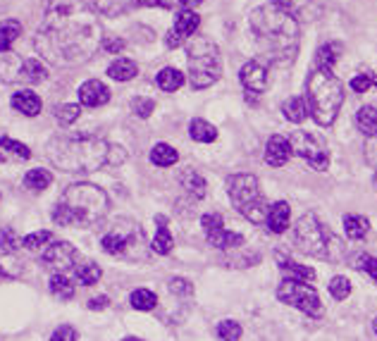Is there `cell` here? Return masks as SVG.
I'll list each match as a JSON object with an SVG mask.
<instances>
[{
  "label": "cell",
  "instance_id": "53",
  "mask_svg": "<svg viewBox=\"0 0 377 341\" xmlns=\"http://www.w3.org/2000/svg\"><path fill=\"white\" fill-rule=\"evenodd\" d=\"M108 303H110L108 296H98V299L89 301V310H103V308H108Z\"/></svg>",
  "mask_w": 377,
  "mask_h": 341
},
{
  "label": "cell",
  "instance_id": "1",
  "mask_svg": "<svg viewBox=\"0 0 377 341\" xmlns=\"http://www.w3.org/2000/svg\"><path fill=\"white\" fill-rule=\"evenodd\" d=\"M103 43V29L95 10L84 0H46L33 48L58 67H75L91 60Z\"/></svg>",
  "mask_w": 377,
  "mask_h": 341
},
{
  "label": "cell",
  "instance_id": "48",
  "mask_svg": "<svg viewBox=\"0 0 377 341\" xmlns=\"http://www.w3.org/2000/svg\"><path fill=\"white\" fill-rule=\"evenodd\" d=\"M170 292L177 294V296H191L194 294V284L184 277H172L170 279Z\"/></svg>",
  "mask_w": 377,
  "mask_h": 341
},
{
  "label": "cell",
  "instance_id": "2",
  "mask_svg": "<svg viewBox=\"0 0 377 341\" xmlns=\"http://www.w3.org/2000/svg\"><path fill=\"white\" fill-rule=\"evenodd\" d=\"M251 29L268 60L289 65L299 53V22L294 13L277 8L275 3L253 10Z\"/></svg>",
  "mask_w": 377,
  "mask_h": 341
},
{
  "label": "cell",
  "instance_id": "8",
  "mask_svg": "<svg viewBox=\"0 0 377 341\" xmlns=\"http://www.w3.org/2000/svg\"><path fill=\"white\" fill-rule=\"evenodd\" d=\"M100 246L108 255H129V258H144L148 246H146V237L141 227L137 222L120 220L112 232L100 239Z\"/></svg>",
  "mask_w": 377,
  "mask_h": 341
},
{
  "label": "cell",
  "instance_id": "12",
  "mask_svg": "<svg viewBox=\"0 0 377 341\" xmlns=\"http://www.w3.org/2000/svg\"><path fill=\"white\" fill-rule=\"evenodd\" d=\"M77 260V248L70 241H53L43 251L41 262L48 270H67Z\"/></svg>",
  "mask_w": 377,
  "mask_h": 341
},
{
  "label": "cell",
  "instance_id": "50",
  "mask_svg": "<svg viewBox=\"0 0 377 341\" xmlns=\"http://www.w3.org/2000/svg\"><path fill=\"white\" fill-rule=\"evenodd\" d=\"M356 267L363 272H368V275L373 277V282L377 284V258H373V255H361Z\"/></svg>",
  "mask_w": 377,
  "mask_h": 341
},
{
  "label": "cell",
  "instance_id": "44",
  "mask_svg": "<svg viewBox=\"0 0 377 341\" xmlns=\"http://www.w3.org/2000/svg\"><path fill=\"white\" fill-rule=\"evenodd\" d=\"M20 246V237L13 227H0V251L5 253H13V251Z\"/></svg>",
  "mask_w": 377,
  "mask_h": 341
},
{
  "label": "cell",
  "instance_id": "22",
  "mask_svg": "<svg viewBox=\"0 0 377 341\" xmlns=\"http://www.w3.org/2000/svg\"><path fill=\"white\" fill-rule=\"evenodd\" d=\"M208 244L215 246V248L220 251H229V248H239V246H244V237L236 232H227V229H217V232L208 234Z\"/></svg>",
  "mask_w": 377,
  "mask_h": 341
},
{
  "label": "cell",
  "instance_id": "31",
  "mask_svg": "<svg viewBox=\"0 0 377 341\" xmlns=\"http://www.w3.org/2000/svg\"><path fill=\"white\" fill-rule=\"evenodd\" d=\"M22 58L13 53H3L0 55V81L5 84H15L17 81V72H20Z\"/></svg>",
  "mask_w": 377,
  "mask_h": 341
},
{
  "label": "cell",
  "instance_id": "14",
  "mask_svg": "<svg viewBox=\"0 0 377 341\" xmlns=\"http://www.w3.org/2000/svg\"><path fill=\"white\" fill-rule=\"evenodd\" d=\"M239 79L249 93H263L268 88V67L261 60H249L241 67Z\"/></svg>",
  "mask_w": 377,
  "mask_h": 341
},
{
  "label": "cell",
  "instance_id": "34",
  "mask_svg": "<svg viewBox=\"0 0 377 341\" xmlns=\"http://www.w3.org/2000/svg\"><path fill=\"white\" fill-rule=\"evenodd\" d=\"M50 294L60 301H70L72 296H75V284H72L70 277H65L58 272V275L50 277Z\"/></svg>",
  "mask_w": 377,
  "mask_h": 341
},
{
  "label": "cell",
  "instance_id": "36",
  "mask_svg": "<svg viewBox=\"0 0 377 341\" xmlns=\"http://www.w3.org/2000/svg\"><path fill=\"white\" fill-rule=\"evenodd\" d=\"M100 275H103V272H100V267L95 265V262H84V265L75 267V277L82 287H93L100 279Z\"/></svg>",
  "mask_w": 377,
  "mask_h": 341
},
{
  "label": "cell",
  "instance_id": "37",
  "mask_svg": "<svg viewBox=\"0 0 377 341\" xmlns=\"http://www.w3.org/2000/svg\"><path fill=\"white\" fill-rule=\"evenodd\" d=\"M53 184V175L48 170H29L24 177V187L31 189V191H43Z\"/></svg>",
  "mask_w": 377,
  "mask_h": 341
},
{
  "label": "cell",
  "instance_id": "5",
  "mask_svg": "<svg viewBox=\"0 0 377 341\" xmlns=\"http://www.w3.org/2000/svg\"><path fill=\"white\" fill-rule=\"evenodd\" d=\"M308 115L318 122L320 127H330L337 120L344 103V86L339 77L332 70H318L313 67L308 77Z\"/></svg>",
  "mask_w": 377,
  "mask_h": 341
},
{
  "label": "cell",
  "instance_id": "28",
  "mask_svg": "<svg viewBox=\"0 0 377 341\" xmlns=\"http://www.w3.org/2000/svg\"><path fill=\"white\" fill-rule=\"evenodd\" d=\"M282 113H284V117H286L289 122H294V125H301V122L308 117V103H306V98H301V96L289 98V100H286V103L282 105Z\"/></svg>",
  "mask_w": 377,
  "mask_h": 341
},
{
  "label": "cell",
  "instance_id": "3",
  "mask_svg": "<svg viewBox=\"0 0 377 341\" xmlns=\"http://www.w3.org/2000/svg\"><path fill=\"white\" fill-rule=\"evenodd\" d=\"M110 153L112 146L95 134H60L50 138L46 146L50 165L77 175H89L103 165H110Z\"/></svg>",
  "mask_w": 377,
  "mask_h": 341
},
{
  "label": "cell",
  "instance_id": "46",
  "mask_svg": "<svg viewBox=\"0 0 377 341\" xmlns=\"http://www.w3.org/2000/svg\"><path fill=\"white\" fill-rule=\"evenodd\" d=\"M132 110L134 113H137L139 117H141V120H146V117H151L153 115V110H155V103L151 98H134L132 100Z\"/></svg>",
  "mask_w": 377,
  "mask_h": 341
},
{
  "label": "cell",
  "instance_id": "13",
  "mask_svg": "<svg viewBox=\"0 0 377 341\" xmlns=\"http://www.w3.org/2000/svg\"><path fill=\"white\" fill-rule=\"evenodd\" d=\"M201 24V17L194 13V10H182L174 19V26L167 33V46L170 48H177L182 46V41H187L189 36H194L196 29Z\"/></svg>",
  "mask_w": 377,
  "mask_h": 341
},
{
  "label": "cell",
  "instance_id": "43",
  "mask_svg": "<svg viewBox=\"0 0 377 341\" xmlns=\"http://www.w3.org/2000/svg\"><path fill=\"white\" fill-rule=\"evenodd\" d=\"M53 241V234L50 232H33V234H29V237H24L22 239V244H24V248H29V251H38V248H43L46 244H50Z\"/></svg>",
  "mask_w": 377,
  "mask_h": 341
},
{
  "label": "cell",
  "instance_id": "33",
  "mask_svg": "<svg viewBox=\"0 0 377 341\" xmlns=\"http://www.w3.org/2000/svg\"><path fill=\"white\" fill-rule=\"evenodd\" d=\"M189 134H191V138H194V141H199V143H213L217 138V129L206 120H194V122H191Z\"/></svg>",
  "mask_w": 377,
  "mask_h": 341
},
{
  "label": "cell",
  "instance_id": "4",
  "mask_svg": "<svg viewBox=\"0 0 377 341\" xmlns=\"http://www.w3.org/2000/svg\"><path fill=\"white\" fill-rule=\"evenodd\" d=\"M110 208L108 193L93 184H72L60 196L53 210V222L58 227H93L105 217Z\"/></svg>",
  "mask_w": 377,
  "mask_h": 341
},
{
  "label": "cell",
  "instance_id": "10",
  "mask_svg": "<svg viewBox=\"0 0 377 341\" xmlns=\"http://www.w3.org/2000/svg\"><path fill=\"white\" fill-rule=\"evenodd\" d=\"M277 299L282 301V303L306 312V315H311V317H323V312H325L323 301H320V294L306 282L282 279V284L277 287Z\"/></svg>",
  "mask_w": 377,
  "mask_h": 341
},
{
  "label": "cell",
  "instance_id": "25",
  "mask_svg": "<svg viewBox=\"0 0 377 341\" xmlns=\"http://www.w3.org/2000/svg\"><path fill=\"white\" fill-rule=\"evenodd\" d=\"M344 232L351 241H361V239L368 237L370 232V222L368 217L363 215H346L344 217Z\"/></svg>",
  "mask_w": 377,
  "mask_h": 341
},
{
  "label": "cell",
  "instance_id": "55",
  "mask_svg": "<svg viewBox=\"0 0 377 341\" xmlns=\"http://www.w3.org/2000/svg\"><path fill=\"white\" fill-rule=\"evenodd\" d=\"M373 329H375V334H377V320H375V325H373Z\"/></svg>",
  "mask_w": 377,
  "mask_h": 341
},
{
  "label": "cell",
  "instance_id": "38",
  "mask_svg": "<svg viewBox=\"0 0 377 341\" xmlns=\"http://www.w3.org/2000/svg\"><path fill=\"white\" fill-rule=\"evenodd\" d=\"M129 303H132L134 310H153L157 306V296L148 289H137L129 296Z\"/></svg>",
  "mask_w": 377,
  "mask_h": 341
},
{
  "label": "cell",
  "instance_id": "21",
  "mask_svg": "<svg viewBox=\"0 0 377 341\" xmlns=\"http://www.w3.org/2000/svg\"><path fill=\"white\" fill-rule=\"evenodd\" d=\"M179 184H182L184 191H187L189 196H194V198H206V193H208L206 179L201 177L196 170H191V167L182 170V175H179Z\"/></svg>",
  "mask_w": 377,
  "mask_h": 341
},
{
  "label": "cell",
  "instance_id": "30",
  "mask_svg": "<svg viewBox=\"0 0 377 341\" xmlns=\"http://www.w3.org/2000/svg\"><path fill=\"white\" fill-rule=\"evenodd\" d=\"M177 160H179V153L170 143H155L153 150H151V163L157 167H172Z\"/></svg>",
  "mask_w": 377,
  "mask_h": 341
},
{
  "label": "cell",
  "instance_id": "29",
  "mask_svg": "<svg viewBox=\"0 0 377 341\" xmlns=\"http://www.w3.org/2000/svg\"><path fill=\"white\" fill-rule=\"evenodd\" d=\"M22 33V24L17 19H5L0 24V53H10L13 43L20 38Z\"/></svg>",
  "mask_w": 377,
  "mask_h": 341
},
{
  "label": "cell",
  "instance_id": "26",
  "mask_svg": "<svg viewBox=\"0 0 377 341\" xmlns=\"http://www.w3.org/2000/svg\"><path fill=\"white\" fill-rule=\"evenodd\" d=\"M279 270H282L284 279H296V282H306V284L315 279V270L301 265V262H294V260H282L279 262Z\"/></svg>",
  "mask_w": 377,
  "mask_h": 341
},
{
  "label": "cell",
  "instance_id": "18",
  "mask_svg": "<svg viewBox=\"0 0 377 341\" xmlns=\"http://www.w3.org/2000/svg\"><path fill=\"white\" fill-rule=\"evenodd\" d=\"M268 227H270V232L272 234H282L286 232V227H289V222H291V208H289V203L286 200H279V203H275V205H270V210H268Z\"/></svg>",
  "mask_w": 377,
  "mask_h": 341
},
{
  "label": "cell",
  "instance_id": "20",
  "mask_svg": "<svg viewBox=\"0 0 377 341\" xmlns=\"http://www.w3.org/2000/svg\"><path fill=\"white\" fill-rule=\"evenodd\" d=\"M10 103H13V108L17 113H22L24 117H36L43 108L41 98H38L33 91H17Z\"/></svg>",
  "mask_w": 377,
  "mask_h": 341
},
{
  "label": "cell",
  "instance_id": "47",
  "mask_svg": "<svg viewBox=\"0 0 377 341\" xmlns=\"http://www.w3.org/2000/svg\"><path fill=\"white\" fill-rule=\"evenodd\" d=\"M201 225H203V232H206V237H208V234L222 229V215H220V212H208V215L201 217Z\"/></svg>",
  "mask_w": 377,
  "mask_h": 341
},
{
  "label": "cell",
  "instance_id": "19",
  "mask_svg": "<svg viewBox=\"0 0 377 341\" xmlns=\"http://www.w3.org/2000/svg\"><path fill=\"white\" fill-rule=\"evenodd\" d=\"M31 158V150L24 143L15 141L10 136L0 138V160L3 163H22V160H29Z\"/></svg>",
  "mask_w": 377,
  "mask_h": 341
},
{
  "label": "cell",
  "instance_id": "35",
  "mask_svg": "<svg viewBox=\"0 0 377 341\" xmlns=\"http://www.w3.org/2000/svg\"><path fill=\"white\" fill-rule=\"evenodd\" d=\"M160 222V227H157V234H155V239H153V244H151V251L153 253H157V255H167L172 251V246H174V241H172V234L167 232V227H165V220H157Z\"/></svg>",
  "mask_w": 377,
  "mask_h": 341
},
{
  "label": "cell",
  "instance_id": "32",
  "mask_svg": "<svg viewBox=\"0 0 377 341\" xmlns=\"http://www.w3.org/2000/svg\"><path fill=\"white\" fill-rule=\"evenodd\" d=\"M157 86L167 93L177 91V88L184 86V74L179 70H174V67H165V70L157 72Z\"/></svg>",
  "mask_w": 377,
  "mask_h": 341
},
{
  "label": "cell",
  "instance_id": "51",
  "mask_svg": "<svg viewBox=\"0 0 377 341\" xmlns=\"http://www.w3.org/2000/svg\"><path fill=\"white\" fill-rule=\"evenodd\" d=\"M370 86H373V77H370V74H356V77L351 79L353 93H365Z\"/></svg>",
  "mask_w": 377,
  "mask_h": 341
},
{
  "label": "cell",
  "instance_id": "41",
  "mask_svg": "<svg viewBox=\"0 0 377 341\" xmlns=\"http://www.w3.org/2000/svg\"><path fill=\"white\" fill-rule=\"evenodd\" d=\"M93 5L103 15H122L132 5V0H93Z\"/></svg>",
  "mask_w": 377,
  "mask_h": 341
},
{
  "label": "cell",
  "instance_id": "9",
  "mask_svg": "<svg viewBox=\"0 0 377 341\" xmlns=\"http://www.w3.org/2000/svg\"><path fill=\"white\" fill-rule=\"evenodd\" d=\"M294 244L299 246V251L306 255H313V258H330L332 234L325 229L318 215L306 212V215L299 217V222H296Z\"/></svg>",
  "mask_w": 377,
  "mask_h": 341
},
{
  "label": "cell",
  "instance_id": "6",
  "mask_svg": "<svg viewBox=\"0 0 377 341\" xmlns=\"http://www.w3.org/2000/svg\"><path fill=\"white\" fill-rule=\"evenodd\" d=\"M187 63H189V81L194 88L213 86L222 74L220 50L206 36H196L187 46Z\"/></svg>",
  "mask_w": 377,
  "mask_h": 341
},
{
  "label": "cell",
  "instance_id": "52",
  "mask_svg": "<svg viewBox=\"0 0 377 341\" xmlns=\"http://www.w3.org/2000/svg\"><path fill=\"white\" fill-rule=\"evenodd\" d=\"M103 48L108 50V53H122V48H125V41L122 38H103Z\"/></svg>",
  "mask_w": 377,
  "mask_h": 341
},
{
  "label": "cell",
  "instance_id": "40",
  "mask_svg": "<svg viewBox=\"0 0 377 341\" xmlns=\"http://www.w3.org/2000/svg\"><path fill=\"white\" fill-rule=\"evenodd\" d=\"M330 294H332V299L334 301H346L348 296H351V282L344 277V275H337V277H332V282H330Z\"/></svg>",
  "mask_w": 377,
  "mask_h": 341
},
{
  "label": "cell",
  "instance_id": "23",
  "mask_svg": "<svg viewBox=\"0 0 377 341\" xmlns=\"http://www.w3.org/2000/svg\"><path fill=\"white\" fill-rule=\"evenodd\" d=\"M339 55H341V43H325L315 53V67L318 70H334Z\"/></svg>",
  "mask_w": 377,
  "mask_h": 341
},
{
  "label": "cell",
  "instance_id": "17",
  "mask_svg": "<svg viewBox=\"0 0 377 341\" xmlns=\"http://www.w3.org/2000/svg\"><path fill=\"white\" fill-rule=\"evenodd\" d=\"M48 77V70L46 65L41 63L38 58H22V65H20V72H17V81L15 84H41L46 81Z\"/></svg>",
  "mask_w": 377,
  "mask_h": 341
},
{
  "label": "cell",
  "instance_id": "27",
  "mask_svg": "<svg viewBox=\"0 0 377 341\" xmlns=\"http://www.w3.org/2000/svg\"><path fill=\"white\" fill-rule=\"evenodd\" d=\"M356 127L368 138H373L377 134V108H373V105H363V108L356 113Z\"/></svg>",
  "mask_w": 377,
  "mask_h": 341
},
{
  "label": "cell",
  "instance_id": "15",
  "mask_svg": "<svg viewBox=\"0 0 377 341\" xmlns=\"http://www.w3.org/2000/svg\"><path fill=\"white\" fill-rule=\"evenodd\" d=\"M79 100L86 108H100L110 100V88L98 79H89L79 86Z\"/></svg>",
  "mask_w": 377,
  "mask_h": 341
},
{
  "label": "cell",
  "instance_id": "7",
  "mask_svg": "<svg viewBox=\"0 0 377 341\" xmlns=\"http://www.w3.org/2000/svg\"><path fill=\"white\" fill-rule=\"evenodd\" d=\"M227 193L234 208L253 225H263L268 220L270 205L261 193V184L253 175H232L227 179Z\"/></svg>",
  "mask_w": 377,
  "mask_h": 341
},
{
  "label": "cell",
  "instance_id": "11",
  "mask_svg": "<svg viewBox=\"0 0 377 341\" xmlns=\"http://www.w3.org/2000/svg\"><path fill=\"white\" fill-rule=\"evenodd\" d=\"M291 143V153L301 155L313 170L318 172H325L330 167V153H328V146L325 141L313 132H294L289 138Z\"/></svg>",
  "mask_w": 377,
  "mask_h": 341
},
{
  "label": "cell",
  "instance_id": "42",
  "mask_svg": "<svg viewBox=\"0 0 377 341\" xmlns=\"http://www.w3.org/2000/svg\"><path fill=\"white\" fill-rule=\"evenodd\" d=\"M241 332H244V329L234 320H222L220 325H217V339L220 341H239Z\"/></svg>",
  "mask_w": 377,
  "mask_h": 341
},
{
  "label": "cell",
  "instance_id": "39",
  "mask_svg": "<svg viewBox=\"0 0 377 341\" xmlns=\"http://www.w3.org/2000/svg\"><path fill=\"white\" fill-rule=\"evenodd\" d=\"M79 115H82V108H79L77 103H67V105L55 108V120H58L63 127H72L79 120Z\"/></svg>",
  "mask_w": 377,
  "mask_h": 341
},
{
  "label": "cell",
  "instance_id": "49",
  "mask_svg": "<svg viewBox=\"0 0 377 341\" xmlns=\"http://www.w3.org/2000/svg\"><path fill=\"white\" fill-rule=\"evenodd\" d=\"M77 329L72 327V325H63V327H58L53 334H50V341H77Z\"/></svg>",
  "mask_w": 377,
  "mask_h": 341
},
{
  "label": "cell",
  "instance_id": "54",
  "mask_svg": "<svg viewBox=\"0 0 377 341\" xmlns=\"http://www.w3.org/2000/svg\"><path fill=\"white\" fill-rule=\"evenodd\" d=\"M122 341H141V339H137V337H127V339H122Z\"/></svg>",
  "mask_w": 377,
  "mask_h": 341
},
{
  "label": "cell",
  "instance_id": "16",
  "mask_svg": "<svg viewBox=\"0 0 377 341\" xmlns=\"http://www.w3.org/2000/svg\"><path fill=\"white\" fill-rule=\"evenodd\" d=\"M291 143L289 138L279 136V134H275V136L268 138V146H266V163L272 165V167H284L289 163L291 158Z\"/></svg>",
  "mask_w": 377,
  "mask_h": 341
},
{
  "label": "cell",
  "instance_id": "45",
  "mask_svg": "<svg viewBox=\"0 0 377 341\" xmlns=\"http://www.w3.org/2000/svg\"><path fill=\"white\" fill-rule=\"evenodd\" d=\"M132 5H141V8H165V10H182V0H132Z\"/></svg>",
  "mask_w": 377,
  "mask_h": 341
},
{
  "label": "cell",
  "instance_id": "24",
  "mask_svg": "<svg viewBox=\"0 0 377 341\" xmlns=\"http://www.w3.org/2000/svg\"><path fill=\"white\" fill-rule=\"evenodd\" d=\"M137 74H139V67L134 60H129V58H117L115 63L108 67V77L115 81H129Z\"/></svg>",
  "mask_w": 377,
  "mask_h": 341
}]
</instances>
